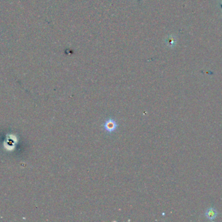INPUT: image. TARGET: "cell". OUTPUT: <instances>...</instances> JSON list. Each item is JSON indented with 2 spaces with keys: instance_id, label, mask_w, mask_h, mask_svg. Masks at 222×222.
Returning a JSON list of instances; mask_svg holds the SVG:
<instances>
[{
  "instance_id": "obj_1",
  "label": "cell",
  "mask_w": 222,
  "mask_h": 222,
  "mask_svg": "<svg viewBox=\"0 0 222 222\" xmlns=\"http://www.w3.org/2000/svg\"><path fill=\"white\" fill-rule=\"evenodd\" d=\"M118 125L117 121L113 118L106 119L103 123L104 130L108 133H113L115 132L118 128Z\"/></svg>"
},
{
  "instance_id": "obj_2",
  "label": "cell",
  "mask_w": 222,
  "mask_h": 222,
  "mask_svg": "<svg viewBox=\"0 0 222 222\" xmlns=\"http://www.w3.org/2000/svg\"><path fill=\"white\" fill-rule=\"evenodd\" d=\"M218 213L217 210L212 207L209 208L205 212L206 217L211 221L215 220L218 216Z\"/></svg>"
}]
</instances>
